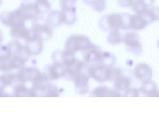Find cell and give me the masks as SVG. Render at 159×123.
Masks as SVG:
<instances>
[{
	"instance_id": "obj_1",
	"label": "cell",
	"mask_w": 159,
	"mask_h": 123,
	"mask_svg": "<svg viewBox=\"0 0 159 123\" xmlns=\"http://www.w3.org/2000/svg\"><path fill=\"white\" fill-rule=\"evenodd\" d=\"M90 40L86 36L74 34L70 36L65 43V52L73 55L79 50H85L92 46Z\"/></svg>"
},
{
	"instance_id": "obj_2",
	"label": "cell",
	"mask_w": 159,
	"mask_h": 123,
	"mask_svg": "<svg viewBox=\"0 0 159 123\" xmlns=\"http://www.w3.org/2000/svg\"><path fill=\"white\" fill-rule=\"evenodd\" d=\"M100 26L106 29H123L125 27L124 13H112L103 16L99 21Z\"/></svg>"
},
{
	"instance_id": "obj_3",
	"label": "cell",
	"mask_w": 159,
	"mask_h": 123,
	"mask_svg": "<svg viewBox=\"0 0 159 123\" xmlns=\"http://www.w3.org/2000/svg\"><path fill=\"white\" fill-rule=\"evenodd\" d=\"M17 9L21 19L24 21L36 19L42 15L39 6L35 2L22 3Z\"/></svg>"
},
{
	"instance_id": "obj_4",
	"label": "cell",
	"mask_w": 159,
	"mask_h": 123,
	"mask_svg": "<svg viewBox=\"0 0 159 123\" xmlns=\"http://www.w3.org/2000/svg\"><path fill=\"white\" fill-rule=\"evenodd\" d=\"M127 49L136 55L140 54L143 50L140 37L135 32H129L125 33L122 40Z\"/></svg>"
},
{
	"instance_id": "obj_5",
	"label": "cell",
	"mask_w": 159,
	"mask_h": 123,
	"mask_svg": "<svg viewBox=\"0 0 159 123\" xmlns=\"http://www.w3.org/2000/svg\"><path fill=\"white\" fill-rule=\"evenodd\" d=\"M43 40H47L52 37V29L48 23H46L39 17L33 20L31 29Z\"/></svg>"
},
{
	"instance_id": "obj_6",
	"label": "cell",
	"mask_w": 159,
	"mask_h": 123,
	"mask_svg": "<svg viewBox=\"0 0 159 123\" xmlns=\"http://www.w3.org/2000/svg\"><path fill=\"white\" fill-rule=\"evenodd\" d=\"M16 80L21 82L31 81L34 83L41 80V75L39 71L33 68H24L18 72Z\"/></svg>"
},
{
	"instance_id": "obj_7",
	"label": "cell",
	"mask_w": 159,
	"mask_h": 123,
	"mask_svg": "<svg viewBox=\"0 0 159 123\" xmlns=\"http://www.w3.org/2000/svg\"><path fill=\"white\" fill-rule=\"evenodd\" d=\"M10 28V35L17 40H26L30 34L31 29L26 27L25 21L22 20L16 22Z\"/></svg>"
},
{
	"instance_id": "obj_8",
	"label": "cell",
	"mask_w": 159,
	"mask_h": 123,
	"mask_svg": "<svg viewBox=\"0 0 159 123\" xmlns=\"http://www.w3.org/2000/svg\"><path fill=\"white\" fill-rule=\"evenodd\" d=\"M148 24L146 18L141 14H129L128 20V29L139 31L143 29Z\"/></svg>"
},
{
	"instance_id": "obj_9",
	"label": "cell",
	"mask_w": 159,
	"mask_h": 123,
	"mask_svg": "<svg viewBox=\"0 0 159 123\" xmlns=\"http://www.w3.org/2000/svg\"><path fill=\"white\" fill-rule=\"evenodd\" d=\"M134 75L136 79L143 83L151 81L153 76V72L148 65L145 63H141L135 67Z\"/></svg>"
},
{
	"instance_id": "obj_10",
	"label": "cell",
	"mask_w": 159,
	"mask_h": 123,
	"mask_svg": "<svg viewBox=\"0 0 159 123\" xmlns=\"http://www.w3.org/2000/svg\"><path fill=\"white\" fill-rule=\"evenodd\" d=\"M21 20H22L20 17L17 8L13 11H4L0 15L1 23L7 27H11L15 23Z\"/></svg>"
},
{
	"instance_id": "obj_11",
	"label": "cell",
	"mask_w": 159,
	"mask_h": 123,
	"mask_svg": "<svg viewBox=\"0 0 159 123\" xmlns=\"http://www.w3.org/2000/svg\"><path fill=\"white\" fill-rule=\"evenodd\" d=\"M61 12L63 23L73 24L76 20V7L75 6L61 7Z\"/></svg>"
},
{
	"instance_id": "obj_12",
	"label": "cell",
	"mask_w": 159,
	"mask_h": 123,
	"mask_svg": "<svg viewBox=\"0 0 159 123\" xmlns=\"http://www.w3.org/2000/svg\"><path fill=\"white\" fill-rule=\"evenodd\" d=\"M140 93L148 97H159V92L157 87L154 82L151 81L143 83L139 89Z\"/></svg>"
},
{
	"instance_id": "obj_13",
	"label": "cell",
	"mask_w": 159,
	"mask_h": 123,
	"mask_svg": "<svg viewBox=\"0 0 159 123\" xmlns=\"http://www.w3.org/2000/svg\"><path fill=\"white\" fill-rule=\"evenodd\" d=\"M155 0H134L131 8L136 14H142L153 6Z\"/></svg>"
},
{
	"instance_id": "obj_14",
	"label": "cell",
	"mask_w": 159,
	"mask_h": 123,
	"mask_svg": "<svg viewBox=\"0 0 159 123\" xmlns=\"http://www.w3.org/2000/svg\"><path fill=\"white\" fill-rule=\"evenodd\" d=\"M47 23L52 26H57L63 22L60 10H53L50 11L47 18Z\"/></svg>"
},
{
	"instance_id": "obj_15",
	"label": "cell",
	"mask_w": 159,
	"mask_h": 123,
	"mask_svg": "<svg viewBox=\"0 0 159 123\" xmlns=\"http://www.w3.org/2000/svg\"><path fill=\"white\" fill-rule=\"evenodd\" d=\"M141 15L146 18L148 24L158 21L159 20V7L152 6Z\"/></svg>"
},
{
	"instance_id": "obj_16",
	"label": "cell",
	"mask_w": 159,
	"mask_h": 123,
	"mask_svg": "<svg viewBox=\"0 0 159 123\" xmlns=\"http://www.w3.org/2000/svg\"><path fill=\"white\" fill-rule=\"evenodd\" d=\"M15 96H34V94L32 90H28V88L22 84H19L15 86L13 91Z\"/></svg>"
},
{
	"instance_id": "obj_17",
	"label": "cell",
	"mask_w": 159,
	"mask_h": 123,
	"mask_svg": "<svg viewBox=\"0 0 159 123\" xmlns=\"http://www.w3.org/2000/svg\"><path fill=\"white\" fill-rule=\"evenodd\" d=\"M123 37L119 32V29H115L112 30L108 37V41L111 44H116L121 42Z\"/></svg>"
},
{
	"instance_id": "obj_18",
	"label": "cell",
	"mask_w": 159,
	"mask_h": 123,
	"mask_svg": "<svg viewBox=\"0 0 159 123\" xmlns=\"http://www.w3.org/2000/svg\"><path fill=\"white\" fill-rule=\"evenodd\" d=\"M11 56L12 52L8 45H0V63L6 61Z\"/></svg>"
},
{
	"instance_id": "obj_19",
	"label": "cell",
	"mask_w": 159,
	"mask_h": 123,
	"mask_svg": "<svg viewBox=\"0 0 159 123\" xmlns=\"http://www.w3.org/2000/svg\"><path fill=\"white\" fill-rule=\"evenodd\" d=\"M130 84V80L128 77L124 76H120L116 82V88L119 90L128 89Z\"/></svg>"
},
{
	"instance_id": "obj_20",
	"label": "cell",
	"mask_w": 159,
	"mask_h": 123,
	"mask_svg": "<svg viewBox=\"0 0 159 123\" xmlns=\"http://www.w3.org/2000/svg\"><path fill=\"white\" fill-rule=\"evenodd\" d=\"M35 2L39 6L42 15L50 11L51 5L48 0H35Z\"/></svg>"
},
{
	"instance_id": "obj_21",
	"label": "cell",
	"mask_w": 159,
	"mask_h": 123,
	"mask_svg": "<svg viewBox=\"0 0 159 123\" xmlns=\"http://www.w3.org/2000/svg\"><path fill=\"white\" fill-rule=\"evenodd\" d=\"M134 0H118L119 5L121 7H131Z\"/></svg>"
},
{
	"instance_id": "obj_22",
	"label": "cell",
	"mask_w": 159,
	"mask_h": 123,
	"mask_svg": "<svg viewBox=\"0 0 159 123\" xmlns=\"http://www.w3.org/2000/svg\"><path fill=\"white\" fill-rule=\"evenodd\" d=\"M140 94L139 89L132 88L127 90L126 92V95L128 96L138 97L140 96Z\"/></svg>"
},
{
	"instance_id": "obj_23",
	"label": "cell",
	"mask_w": 159,
	"mask_h": 123,
	"mask_svg": "<svg viewBox=\"0 0 159 123\" xmlns=\"http://www.w3.org/2000/svg\"><path fill=\"white\" fill-rule=\"evenodd\" d=\"M75 81H76L77 85L85 86L88 82V79L85 76L80 75V76H78Z\"/></svg>"
},
{
	"instance_id": "obj_24",
	"label": "cell",
	"mask_w": 159,
	"mask_h": 123,
	"mask_svg": "<svg viewBox=\"0 0 159 123\" xmlns=\"http://www.w3.org/2000/svg\"><path fill=\"white\" fill-rule=\"evenodd\" d=\"M3 40V35L2 34V33L0 31V43L2 42Z\"/></svg>"
},
{
	"instance_id": "obj_25",
	"label": "cell",
	"mask_w": 159,
	"mask_h": 123,
	"mask_svg": "<svg viewBox=\"0 0 159 123\" xmlns=\"http://www.w3.org/2000/svg\"><path fill=\"white\" fill-rule=\"evenodd\" d=\"M157 46H158V48H159V39L158 41V42H157Z\"/></svg>"
},
{
	"instance_id": "obj_26",
	"label": "cell",
	"mask_w": 159,
	"mask_h": 123,
	"mask_svg": "<svg viewBox=\"0 0 159 123\" xmlns=\"http://www.w3.org/2000/svg\"><path fill=\"white\" fill-rule=\"evenodd\" d=\"M2 0H0V5L1 4V3H2Z\"/></svg>"
},
{
	"instance_id": "obj_27",
	"label": "cell",
	"mask_w": 159,
	"mask_h": 123,
	"mask_svg": "<svg viewBox=\"0 0 159 123\" xmlns=\"http://www.w3.org/2000/svg\"><path fill=\"white\" fill-rule=\"evenodd\" d=\"M24 1H28V0H24Z\"/></svg>"
}]
</instances>
